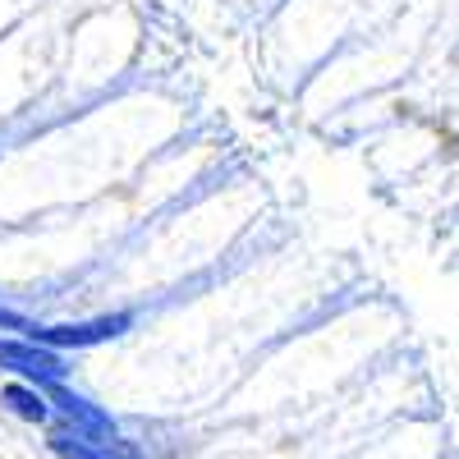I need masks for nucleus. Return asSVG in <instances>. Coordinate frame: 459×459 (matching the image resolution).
I'll return each mask as SVG.
<instances>
[{
	"instance_id": "nucleus-5",
	"label": "nucleus",
	"mask_w": 459,
	"mask_h": 459,
	"mask_svg": "<svg viewBox=\"0 0 459 459\" xmlns=\"http://www.w3.org/2000/svg\"><path fill=\"white\" fill-rule=\"evenodd\" d=\"M51 450H56L60 459H120V455H110L106 441H88V437L69 432V428L51 432Z\"/></svg>"
},
{
	"instance_id": "nucleus-6",
	"label": "nucleus",
	"mask_w": 459,
	"mask_h": 459,
	"mask_svg": "<svg viewBox=\"0 0 459 459\" xmlns=\"http://www.w3.org/2000/svg\"><path fill=\"white\" fill-rule=\"evenodd\" d=\"M32 322L23 317V313H10V308H0V335H5V331H28Z\"/></svg>"
},
{
	"instance_id": "nucleus-1",
	"label": "nucleus",
	"mask_w": 459,
	"mask_h": 459,
	"mask_svg": "<svg viewBox=\"0 0 459 459\" xmlns=\"http://www.w3.org/2000/svg\"><path fill=\"white\" fill-rule=\"evenodd\" d=\"M0 372L47 391V386L69 381V359L60 350H47V344L28 340V335H0Z\"/></svg>"
},
{
	"instance_id": "nucleus-4",
	"label": "nucleus",
	"mask_w": 459,
	"mask_h": 459,
	"mask_svg": "<svg viewBox=\"0 0 459 459\" xmlns=\"http://www.w3.org/2000/svg\"><path fill=\"white\" fill-rule=\"evenodd\" d=\"M0 404H5L19 423H32V428H42L51 423V400L42 386H32V381H10V386H0Z\"/></svg>"
},
{
	"instance_id": "nucleus-2",
	"label": "nucleus",
	"mask_w": 459,
	"mask_h": 459,
	"mask_svg": "<svg viewBox=\"0 0 459 459\" xmlns=\"http://www.w3.org/2000/svg\"><path fill=\"white\" fill-rule=\"evenodd\" d=\"M134 326V313H101V317H83V322H56V326H28L23 335L47 344V350H92V344H106V340H120L125 331Z\"/></svg>"
},
{
	"instance_id": "nucleus-3",
	"label": "nucleus",
	"mask_w": 459,
	"mask_h": 459,
	"mask_svg": "<svg viewBox=\"0 0 459 459\" xmlns=\"http://www.w3.org/2000/svg\"><path fill=\"white\" fill-rule=\"evenodd\" d=\"M47 400H51V413L65 418L69 432H79V437H88V441L115 446V418H110L101 404H92L88 395H79L69 381H60V386H47Z\"/></svg>"
}]
</instances>
